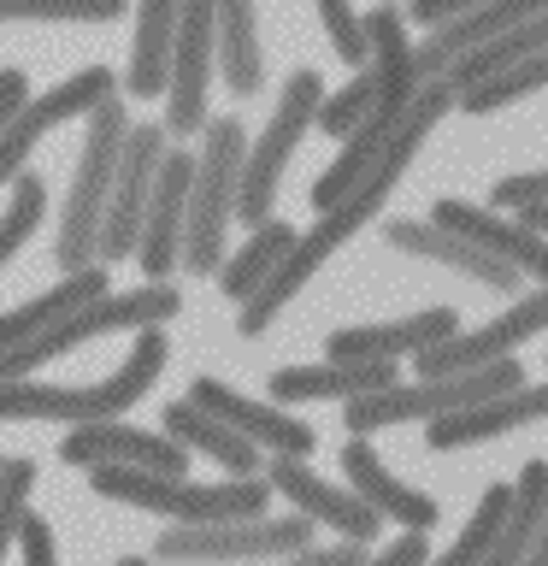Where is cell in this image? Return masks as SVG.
<instances>
[{
    "label": "cell",
    "instance_id": "obj_1",
    "mask_svg": "<svg viewBox=\"0 0 548 566\" xmlns=\"http://www.w3.org/2000/svg\"><path fill=\"white\" fill-rule=\"evenodd\" d=\"M449 113H454V88H449V83H424V88H419V101H413V113H407V124H401L396 136H389V148L378 154V166H371V171H366L360 184H354L330 212H318V224L307 230V237H295V248L283 254V265H277L272 277H265V290H260L254 301H242V307H236V336H260V331L272 325V318L289 307L301 290H307V277L336 254V248L354 242L371 219H378L383 201H389V189H396V184H401V171L419 159L424 136H431Z\"/></svg>",
    "mask_w": 548,
    "mask_h": 566
},
{
    "label": "cell",
    "instance_id": "obj_2",
    "mask_svg": "<svg viewBox=\"0 0 548 566\" xmlns=\"http://www.w3.org/2000/svg\"><path fill=\"white\" fill-rule=\"evenodd\" d=\"M166 325L136 331V348L106 384H0V419H65V424H106L154 389L166 366Z\"/></svg>",
    "mask_w": 548,
    "mask_h": 566
},
{
    "label": "cell",
    "instance_id": "obj_3",
    "mask_svg": "<svg viewBox=\"0 0 548 566\" xmlns=\"http://www.w3.org/2000/svg\"><path fill=\"white\" fill-rule=\"evenodd\" d=\"M88 490L106 502H130L148 513H166L177 525H230V520H260L272 502L265 478H224V484H194L171 472H136V467H95Z\"/></svg>",
    "mask_w": 548,
    "mask_h": 566
},
{
    "label": "cell",
    "instance_id": "obj_4",
    "mask_svg": "<svg viewBox=\"0 0 548 566\" xmlns=\"http://www.w3.org/2000/svg\"><path fill=\"white\" fill-rule=\"evenodd\" d=\"M242 159H247V130L236 113L207 118L201 154H194V184H189V224H183V265L194 277H219L224 265V237L230 212L242 189Z\"/></svg>",
    "mask_w": 548,
    "mask_h": 566
},
{
    "label": "cell",
    "instance_id": "obj_5",
    "mask_svg": "<svg viewBox=\"0 0 548 566\" xmlns=\"http://www.w3.org/2000/svg\"><path fill=\"white\" fill-rule=\"evenodd\" d=\"M124 136H130V113H124V101L113 95L106 106H95V118H88V136H83V154H77V177H71V195L60 207L53 265H60L65 277L88 272V265H95L88 254H101V224H106V201H113Z\"/></svg>",
    "mask_w": 548,
    "mask_h": 566
},
{
    "label": "cell",
    "instance_id": "obj_6",
    "mask_svg": "<svg viewBox=\"0 0 548 566\" xmlns=\"http://www.w3.org/2000/svg\"><path fill=\"white\" fill-rule=\"evenodd\" d=\"M525 384V366L519 360H495V366H477V371H454V378H413V384H389L378 396H360V401H342V419L354 437L366 431H389V424H407V419H454L466 407H484L495 396Z\"/></svg>",
    "mask_w": 548,
    "mask_h": 566
},
{
    "label": "cell",
    "instance_id": "obj_7",
    "mask_svg": "<svg viewBox=\"0 0 548 566\" xmlns=\"http://www.w3.org/2000/svg\"><path fill=\"white\" fill-rule=\"evenodd\" d=\"M177 313H183V295H177L171 283H148V290H113V295H101L88 313L65 318L60 331H42V336H30V343L0 348V384H24L35 366L60 360V354H71L77 343H95V336H113V331L171 325Z\"/></svg>",
    "mask_w": 548,
    "mask_h": 566
},
{
    "label": "cell",
    "instance_id": "obj_8",
    "mask_svg": "<svg viewBox=\"0 0 548 566\" xmlns=\"http://www.w3.org/2000/svg\"><path fill=\"white\" fill-rule=\"evenodd\" d=\"M318 106H325V83H318V71H295L289 83H283L277 95V113L272 124L260 130V142L247 148L242 159V189H236V219L247 230L272 224V195H277V177L289 166L295 142L307 136V124H318Z\"/></svg>",
    "mask_w": 548,
    "mask_h": 566
},
{
    "label": "cell",
    "instance_id": "obj_9",
    "mask_svg": "<svg viewBox=\"0 0 548 566\" xmlns=\"http://www.w3.org/2000/svg\"><path fill=\"white\" fill-rule=\"evenodd\" d=\"M313 548V520H230V525H166L154 537V555L171 566H230V560H272V555H301Z\"/></svg>",
    "mask_w": 548,
    "mask_h": 566
},
{
    "label": "cell",
    "instance_id": "obj_10",
    "mask_svg": "<svg viewBox=\"0 0 548 566\" xmlns=\"http://www.w3.org/2000/svg\"><path fill=\"white\" fill-rule=\"evenodd\" d=\"M166 124H130L118 154V177H113V201H106V224H101V265L106 260H130L141 248V224H148V201L154 184L166 171Z\"/></svg>",
    "mask_w": 548,
    "mask_h": 566
},
{
    "label": "cell",
    "instance_id": "obj_11",
    "mask_svg": "<svg viewBox=\"0 0 548 566\" xmlns=\"http://www.w3.org/2000/svg\"><path fill=\"white\" fill-rule=\"evenodd\" d=\"M542 331H548V290H525V295H513V307L495 313L489 325L454 331L449 343L424 348L413 366H419V378H454V371L519 360V343H525V336H542Z\"/></svg>",
    "mask_w": 548,
    "mask_h": 566
},
{
    "label": "cell",
    "instance_id": "obj_12",
    "mask_svg": "<svg viewBox=\"0 0 548 566\" xmlns=\"http://www.w3.org/2000/svg\"><path fill=\"white\" fill-rule=\"evenodd\" d=\"M118 95V77L106 65H88V71H77V77H65L60 88H48L42 101H30L24 113L12 118V130L0 136V189H12L18 177H24L30 166V148L42 142L53 124H65V118H77V113H95V106H106Z\"/></svg>",
    "mask_w": 548,
    "mask_h": 566
},
{
    "label": "cell",
    "instance_id": "obj_13",
    "mask_svg": "<svg viewBox=\"0 0 548 566\" xmlns=\"http://www.w3.org/2000/svg\"><path fill=\"white\" fill-rule=\"evenodd\" d=\"M60 460L65 467H136V472H171L189 478V449L171 442L166 431H136V424H77V431L60 437Z\"/></svg>",
    "mask_w": 548,
    "mask_h": 566
},
{
    "label": "cell",
    "instance_id": "obj_14",
    "mask_svg": "<svg viewBox=\"0 0 548 566\" xmlns=\"http://www.w3.org/2000/svg\"><path fill=\"white\" fill-rule=\"evenodd\" d=\"M219 65L212 48V0H194L177 18V48H171V88H166V136L207 130V77Z\"/></svg>",
    "mask_w": 548,
    "mask_h": 566
},
{
    "label": "cell",
    "instance_id": "obj_15",
    "mask_svg": "<svg viewBox=\"0 0 548 566\" xmlns=\"http://www.w3.org/2000/svg\"><path fill=\"white\" fill-rule=\"evenodd\" d=\"M265 484H272L277 495H289L295 502V513H307L313 525H330L342 543H378V531H383V520L371 513L354 490H342V484H325L307 460H289V454H272L265 460Z\"/></svg>",
    "mask_w": 548,
    "mask_h": 566
},
{
    "label": "cell",
    "instance_id": "obj_16",
    "mask_svg": "<svg viewBox=\"0 0 548 566\" xmlns=\"http://www.w3.org/2000/svg\"><path fill=\"white\" fill-rule=\"evenodd\" d=\"M189 401H194V407H207V413L219 419V424H230L236 437H247L265 460H272V454L307 460V454H313V442H318L313 424L289 419V413H283V407H272V401L236 396V389L219 384V378H194V384H189Z\"/></svg>",
    "mask_w": 548,
    "mask_h": 566
},
{
    "label": "cell",
    "instance_id": "obj_17",
    "mask_svg": "<svg viewBox=\"0 0 548 566\" xmlns=\"http://www.w3.org/2000/svg\"><path fill=\"white\" fill-rule=\"evenodd\" d=\"M189 184H194V154L189 148H171L166 154V171L154 184V201H148V224H141V248H136V265L148 272V283H166L183 260V224H189Z\"/></svg>",
    "mask_w": 548,
    "mask_h": 566
},
{
    "label": "cell",
    "instance_id": "obj_18",
    "mask_svg": "<svg viewBox=\"0 0 548 566\" xmlns=\"http://www.w3.org/2000/svg\"><path fill=\"white\" fill-rule=\"evenodd\" d=\"M431 224L454 230L460 242L484 248L489 260L513 265L519 277H537L542 290H548V242H542V237H530V230H525L519 219H502V212H489V207H466V201H436V207H431Z\"/></svg>",
    "mask_w": 548,
    "mask_h": 566
},
{
    "label": "cell",
    "instance_id": "obj_19",
    "mask_svg": "<svg viewBox=\"0 0 548 566\" xmlns=\"http://www.w3.org/2000/svg\"><path fill=\"white\" fill-rule=\"evenodd\" d=\"M537 7H542V0H489V7H472L466 18H454L449 30L424 35V42L413 48L419 83H442L460 60H472V53H484L489 42H502V35L519 30Z\"/></svg>",
    "mask_w": 548,
    "mask_h": 566
},
{
    "label": "cell",
    "instance_id": "obj_20",
    "mask_svg": "<svg viewBox=\"0 0 548 566\" xmlns=\"http://www.w3.org/2000/svg\"><path fill=\"white\" fill-rule=\"evenodd\" d=\"M460 331V313L454 307H419L407 318H389V325H348V331H330V360H401V354H419L449 343Z\"/></svg>",
    "mask_w": 548,
    "mask_h": 566
},
{
    "label": "cell",
    "instance_id": "obj_21",
    "mask_svg": "<svg viewBox=\"0 0 548 566\" xmlns=\"http://www.w3.org/2000/svg\"><path fill=\"white\" fill-rule=\"evenodd\" d=\"M383 242H389V248H401V254H419V260L449 265V272L472 277V283H484V290L519 295V272H513V265L489 260L484 248L460 242L454 230H442V224H431V219H389V224H383Z\"/></svg>",
    "mask_w": 548,
    "mask_h": 566
},
{
    "label": "cell",
    "instance_id": "obj_22",
    "mask_svg": "<svg viewBox=\"0 0 548 566\" xmlns=\"http://www.w3.org/2000/svg\"><path fill=\"white\" fill-rule=\"evenodd\" d=\"M401 384L396 360H318V366H283L272 371L277 401H360Z\"/></svg>",
    "mask_w": 548,
    "mask_h": 566
},
{
    "label": "cell",
    "instance_id": "obj_23",
    "mask_svg": "<svg viewBox=\"0 0 548 566\" xmlns=\"http://www.w3.org/2000/svg\"><path fill=\"white\" fill-rule=\"evenodd\" d=\"M537 419H548V384H519V389H507V396H495L484 407H466V413H454V419H436L431 431H424V442H431L436 454H449V449L489 442V437L519 431V424H537Z\"/></svg>",
    "mask_w": 548,
    "mask_h": 566
},
{
    "label": "cell",
    "instance_id": "obj_24",
    "mask_svg": "<svg viewBox=\"0 0 548 566\" xmlns=\"http://www.w3.org/2000/svg\"><path fill=\"white\" fill-rule=\"evenodd\" d=\"M342 472H348V490L360 495L378 520H396L407 531H431L436 525V502H431V495H419V490H407L401 478H389V467L371 454L366 437H354L342 449Z\"/></svg>",
    "mask_w": 548,
    "mask_h": 566
},
{
    "label": "cell",
    "instance_id": "obj_25",
    "mask_svg": "<svg viewBox=\"0 0 548 566\" xmlns=\"http://www.w3.org/2000/svg\"><path fill=\"white\" fill-rule=\"evenodd\" d=\"M101 295H113V277H106V265H88V272H71V277H60L53 290H42L35 301H24L18 313L0 318V348L30 343V336H42V331H60L65 318L88 313Z\"/></svg>",
    "mask_w": 548,
    "mask_h": 566
},
{
    "label": "cell",
    "instance_id": "obj_26",
    "mask_svg": "<svg viewBox=\"0 0 548 566\" xmlns=\"http://www.w3.org/2000/svg\"><path fill=\"white\" fill-rule=\"evenodd\" d=\"M159 424H166V437H171V442H183V449H201L207 460H219V467H224V472H236V478H260V472H265V454L254 449V442L236 437L230 424H219V419L207 413V407H194L189 396H183V401H171Z\"/></svg>",
    "mask_w": 548,
    "mask_h": 566
},
{
    "label": "cell",
    "instance_id": "obj_27",
    "mask_svg": "<svg viewBox=\"0 0 548 566\" xmlns=\"http://www.w3.org/2000/svg\"><path fill=\"white\" fill-rule=\"evenodd\" d=\"M177 18L183 7L171 0H148L136 12V42H130V71H124V88L136 101H154L171 88V48H177Z\"/></svg>",
    "mask_w": 548,
    "mask_h": 566
},
{
    "label": "cell",
    "instance_id": "obj_28",
    "mask_svg": "<svg viewBox=\"0 0 548 566\" xmlns=\"http://www.w3.org/2000/svg\"><path fill=\"white\" fill-rule=\"evenodd\" d=\"M212 48L230 95H260L265 60H260V12L247 0H212Z\"/></svg>",
    "mask_w": 548,
    "mask_h": 566
},
{
    "label": "cell",
    "instance_id": "obj_29",
    "mask_svg": "<svg viewBox=\"0 0 548 566\" xmlns=\"http://www.w3.org/2000/svg\"><path fill=\"white\" fill-rule=\"evenodd\" d=\"M542 513H548V460H525V472L513 478V513H507L502 537L489 543V555L477 566H525Z\"/></svg>",
    "mask_w": 548,
    "mask_h": 566
},
{
    "label": "cell",
    "instance_id": "obj_30",
    "mask_svg": "<svg viewBox=\"0 0 548 566\" xmlns=\"http://www.w3.org/2000/svg\"><path fill=\"white\" fill-rule=\"evenodd\" d=\"M289 248H295V230L283 224V219L260 224L254 237H247L236 254L219 265V295L236 301V307H242V301H254V295L265 290V277H272L277 265H283V254H289Z\"/></svg>",
    "mask_w": 548,
    "mask_h": 566
},
{
    "label": "cell",
    "instance_id": "obj_31",
    "mask_svg": "<svg viewBox=\"0 0 548 566\" xmlns=\"http://www.w3.org/2000/svg\"><path fill=\"white\" fill-rule=\"evenodd\" d=\"M542 48H548V0H542V7L525 18L519 30H507L502 42H489L484 53H472V60H460V65L449 71V77H442V83H449V88H454V101H460V95H472L477 83L502 77L507 65H519V60H530V53H542Z\"/></svg>",
    "mask_w": 548,
    "mask_h": 566
},
{
    "label": "cell",
    "instance_id": "obj_32",
    "mask_svg": "<svg viewBox=\"0 0 548 566\" xmlns=\"http://www.w3.org/2000/svg\"><path fill=\"white\" fill-rule=\"evenodd\" d=\"M507 513H513V484H495V490H484V502H477L472 525L460 531V537H454V548H449V555H436L431 566H477V560L489 555V543L502 537Z\"/></svg>",
    "mask_w": 548,
    "mask_h": 566
},
{
    "label": "cell",
    "instance_id": "obj_33",
    "mask_svg": "<svg viewBox=\"0 0 548 566\" xmlns=\"http://www.w3.org/2000/svg\"><path fill=\"white\" fill-rule=\"evenodd\" d=\"M42 212H48V184H42V171H24L7 195V212H0V272H7V260L35 237Z\"/></svg>",
    "mask_w": 548,
    "mask_h": 566
},
{
    "label": "cell",
    "instance_id": "obj_34",
    "mask_svg": "<svg viewBox=\"0 0 548 566\" xmlns=\"http://www.w3.org/2000/svg\"><path fill=\"white\" fill-rule=\"evenodd\" d=\"M537 88H548V48L530 53V60H519V65H507L502 77L477 83L472 95H460L454 106H460V113H495V106L525 101V95H537Z\"/></svg>",
    "mask_w": 548,
    "mask_h": 566
},
{
    "label": "cell",
    "instance_id": "obj_35",
    "mask_svg": "<svg viewBox=\"0 0 548 566\" xmlns=\"http://www.w3.org/2000/svg\"><path fill=\"white\" fill-rule=\"evenodd\" d=\"M371 101H378V77H371V65H366V71H354V83H342L325 106H318V130L336 136V142H348L366 124Z\"/></svg>",
    "mask_w": 548,
    "mask_h": 566
},
{
    "label": "cell",
    "instance_id": "obj_36",
    "mask_svg": "<svg viewBox=\"0 0 548 566\" xmlns=\"http://www.w3.org/2000/svg\"><path fill=\"white\" fill-rule=\"evenodd\" d=\"M318 24H325V35H330V48H336V60H342V65H354V71L371 65L366 18L354 7H342V0H318Z\"/></svg>",
    "mask_w": 548,
    "mask_h": 566
},
{
    "label": "cell",
    "instance_id": "obj_37",
    "mask_svg": "<svg viewBox=\"0 0 548 566\" xmlns=\"http://www.w3.org/2000/svg\"><path fill=\"white\" fill-rule=\"evenodd\" d=\"M124 0H0V18H77V24H113Z\"/></svg>",
    "mask_w": 548,
    "mask_h": 566
},
{
    "label": "cell",
    "instance_id": "obj_38",
    "mask_svg": "<svg viewBox=\"0 0 548 566\" xmlns=\"http://www.w3.org/2000/svg\"><path fill=\"white\" fill-rule=\"evenodd\" d=\"M35 484V460H18V472H12V484L0 490V560H7V548H18V520H24V495Z\"/></svg>",
    "mask_w": 548,
    "mask_h": 566
},
{
    "label": "cell",
    "instance_id": "obj_39",
    "mask_svg": "<svg viewBox=\"0 0 548 566\" xmlns=\"http://www.w3.org/2000/svg\"><path fill=\"white\" fill-rule=\"evenodd\" d=\"M548 201V166L542 171H513L489 189V212H519V207H542Z\"/></svg>",
    "mask_w": 548,
    "mask_h": 566
},
{
    "label": "cell",
    "instance_id": "obj_40",
    "mask_svg": "<svg viewBox=\"0 0 548 566\" xmlns=\"http://www.w3.org/2000/svg\"><path fill=\"white\" fill-rule=\"evenodd\" d=\"M18 555H24V566H60V555H53V525L35 507H24V520H18Z\"/></svg>",
    "mask_w": 548,
    "mask_h": 566
},
{
    "label": "cell",
    "instance_id": "obj_41",
    "mask_svg": "<svg viewBox=\"0 0 548 566\" xmlns=\"http://www.w3.org/2000/svg\"><path fill=\"white\" fill-rule=\"evenodd\" d=\"M477 7V0H413V7H401V18H413V24H424V30H449L454 18H466Z\"/></svg>",
    "mask_w": 548,
    "mask_h": 566
},
{
    "label": "cell",
    "instance_id": "obj_42",
    "mask_svg": "<svg viewBox=\"0 0 548 566\" xmlns=\"http://www.w3.org/2000/svg\"><path fill=\"white\" fill-rule=\"evenodd\" d=\"M283 566H371V548L366 543H330V548H301Z\"/></svg>",
    "mask_w": 548,
    "mask_h": 566
},
{
    "label": "cell",
    "instance_id": "obj_43",
    "mask_svg": "<svg viewBox=\"0 0 548 566\" xmlns=\"http://www.w3.org/2000/svg\"><path fill=\"white\" fill-rule=\"evenodd\" d=\"M371 566H431V543H424V531H407L383 555H371Z\"/></svg>",
    "mask_w": 548,
    "mask_h": 566
},
{
    "label": "cell",
    "instance_id": "obj_44",
    "mask_svg": "<svg viewBox=\"0 0 548 566\" xmlns=\"http://www.w3.org/2000/svg\"><path fill=\"white\" fill-rule=\"evenodd\" d=\"M30 106V77L24 71H0V136L12 130V118Z\"/></svg>",
    "mask_w": 548,
    "mask_h": 566
},
{
    "label": "cell",
    "instance_id": "obj_45",
    "mask_svg": "<svg viewBox=\"0 0 548 566\" xmlns=\"http://www.w3.org/2000/svg\"><path fill=\"white\" fill-rule=\"evenodd\" d=\"M513 219H519V224L530 230V237H542V242H548V201H542V207H519Z\"/></svg>",
    "mask_w": 548,
    "mask_h": 566
},
{
    "label": "cell",
    "instance_id": "obj_46",
    "mask_svg": "<svg viewBox=\"0 0 548 566\" xmlns=\"http://www.w3.org/2000/svg\"><path fill=\"white\" fill-rule=\"evenodd\" d=\"M525 566H548V513H542V525H537V543H530V560Z\"/></svg>",
    "mask_w": 548,
    "mask_h": 566
},
{
    "label": "cell",
    "instance_id": "obj_47",
    "mask_svg": "<svg viewBox=\"0 0 548 566\" xmlns=\"http://www.w3.org/2000/svg\"><path fill=\"white\" fill-rule=\"evenodd\" d=\"M12 472H18V460H0V490L12 484Z\"/></svg>",
    "mask_w": 548,
    "mask_h": 566
},
{
    "label": "cell",
    "instance_id": "obj_48",
    "mask_svg": "<svg viewBox=\"0 0 548 566\" xmlns=\"http://www.w3.org/2000/svg\"><path fill=\"white\" fill-rule=\"evenodd\" d=\"M118 566H148V560H141V555H124V560H118Z\"/></svg>",
    "mask_w": 548,
    "mask_h": 566
}]
</instances>
